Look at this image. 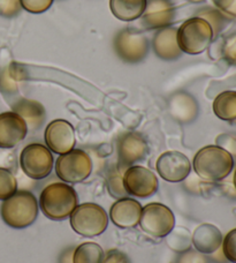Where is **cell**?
<instances>
[{"label":"cell","instance_id":"cell-1","mask_svg":"<svg viewBox=\"0 0 236 263\" xmlns=\"http://www.w3.org/2000/svg\"><path fill=\"white\" fill-rule=\"evenodd\" d=\"M193 171L207 182H218L227 178L234 167L233 155L220 145H206L198 150L192 161Z\"/></svg>","mask_w":236,"mask_h":263},{"label":"cell","instance_id":"cell-2","mask_svg":"<svg viewBox=\"0 0 236 263\" xmlns=\"http://www.w3.org/2000/svg\"><path fill=\"white\" fill-rule=\"evenodd\" d=\"M77 194L72 186L65 182H53L46 186L40 197V208L45 217L64 220L77 206Z\"/></svg>","mask_w":236,"mask_h":263},{"label":"cell","instance_id":"cell-3","mask_svg":"<svg viewBox=\"0 0 236 263\" xmlns=\"http://www.w3.org/2000/svg\"><path fill=\"white\" fill-rule=\"evenodd\" d=\"M0 216L8 227L26 229L37 219L38 202L31 192L16 191L12 196L4 200L0 206Z\"/></svg>","mask_w":236,"mask_h":263},{"label":"cell","instance_id":"cell-4","mask_svg":"<svg viewBox=\"0 0 236 263\" xmlns=\"http://www.w3.org/2000/svg\"><path fill=\"white\" fill-rule=\"evenodd\" d=\"M176 40L182 53L197 55L209 49L214 36L209 22L202 17L193 16L178 28Z\"/></svg>","mask_w":236,"mask_h":263},{"label":"cell","instance_id":"cell-5","mask_svg":"<svg viewBox=\"0 0 236 263\" xmlns=\"http://www.w3.org/2000/svg\"><path fill=\"white\" fill-rule=\"evenodd\" d=\"M70 217V227L80 236L93 238L101 236L108 227V216L105 209L96 203H82L74 209Z\"/></svg>","mask_w":236,"mask_h":263},{"label":"cell","instance_id":"cell-6","mask_svg":"<svg viewBox=\"0 0 236 263\" xmlns=\"http://www.w3.org/2000/svg\"><path fill=\"white\" fill-rule=\"evenodd\" d=\"M92 161L81 149H73L60 155L55 162V173L59 179L69 184H77L91 175Z\"/></svg>","mask_w":236,"mask_h":263},{"label":"cell","instance_id":"cell-7","mask_svg":"<svg viewBox=\"0 0 236 263\" xmlns=\"http://www.w3.org/2000/svg\"><path fill=\"white\" fill-rule=\"evenodd\" d=\"M113 48L117 57L127 64H139L149 52V41L143 32L135 29H122L114 37Z\"/></svg>","mask_w":236,"mask_h":263},{"label":"cell","instance_id":"cell-8","mask_svg":"<svg viewBox=\"0 0 236 263\" xmlns=\"http://www.w3.org/2000/svg\"><path fill=\"white\" fill-rule=\"evenodd\" d=\"M53 155L46 145L30 143L26 145L20 155L22 171L31 179H44L53 170Z\"/></svg>","mask_w":236,"mask_h":263},{"label":"cell","instance_id":"cell-9","mask_svg":"<svg viewBox=\"0 0 236 263\" xmlns=\"http://www.w3.org/2000/svg\"><path fill=\"white\" fill-rule=\"evenodd\" d=\"M140 227L153 238H165L175 228L173 211L163 203H149L142 209Z\"/></svg>","mask_w":236,"mask_h":263},{"label":"cell","instance_id":"cell-10","mask_svg":"<svg viewBox=\"0 0 236 263\" xmlns=\"http://www.w3.org/2000/svg\"><path fill=\"white\" fill-rule=\"evenodd\" d=\"M124 186L127 193L139 199L152 196L158 191V179L148 167L133 165L126 168L124 173Z\"/></svg>","mask_w":236,"mask_h":263},{"label":"cell","instance_id":"cell-11","mask_svg":"<svg viewBox=\"0 0 236 263\" xmlns=\"http://www.w3.org/2000/svg\"><path fill=\"white\" fill-rule=\"evenodd\" d=\"M148 153V142L143 135L136 132H127L116 140L117 165L122 168H128L143 161Z\"/></svg>","mask_w":236,"mask_h":263},{"label":"cell","instance_id":"cell-12","mask_svg":"<svg viewBox=\"0 0 236 263\" xmlns=\"http://www.w3.org/2000/svg\"><path fill=\"white\" fill-rule=\"evenodd\" d=\"M155 170L164 180L180 182L190 175L191 164L185 154L180 152H166L158 157Z\"/></svg>","mask_w":236,"mask_h":263},{"label":"cell","instance_id":"cell-13","mask_svg":"<svg viewBox=\"0 0 236 263\" xmlns=\"http://www.w3.org/2000/svg\"><path fill=\"white\" fill-rule=\"evenodd\" d=\"M46 147L54 154L63 155L73 150L76 143L73 125L67 120L55 119L45 128Z\"/></svg>","mask_w":236,"mask_h":263},{"label":"cell","instance_id":"cell-14","mask_svg":"<svg viewBox=\"0 0 236 263\" xmlns=\"http://www.w3.org/2000/svg\"><path fill=\"white\" fill-rule=\"evenodd\" d=\"M28 134V126L22 117L13 111L0 114V148L11 149L22 142Z\"/></svg>","mask_w":236,"mask_h":263},{"label":"cell","instance_id":"cell-15","mask_svg":"<svg viewBox=\"0 0 236 263\" xmlns=\"http://www.w3.org/2000/svg\"><path fill=\"white\" fill-rule=\"evenodd\" d=\"M175 9L169 0H148L142 15V25L145 29H162L171 25Z\"/></svg>","mask_w":236,"mask_h":263},{"label":"cell","instance_id":"cell-16","mask_svg":"<svg viewBox=\"0 0 236 263\" xmlns=\"http://www.w3.org/2000/svg\"><path fill=\"white\" fill-rule=\"evenodd\" d=\"M142 205L139 201L126 196L117 200L111 206L110 218L113 224L121 229L137 227L142 215Z\"/></svg>","mask_w":236,"mask_h":263},{"label":"cell","instance_id":"cell-17","mask_svg":"<svg viewBox=\"0 0 236 263\" xmlns=\"http://www.w3.org/2000/svg\"><path fill=\"white\" fill-rule=\"evenodd\" d=\"M178 28L175 27H164L158 29L152 40L153 52L158 58L172 62L180 58L182 55V51L178 45Z\"/></svg>","mask_w":236,"mask_h":263},{"label":"cell","instance_id":"cell-18","mask_svg":"<svg viewBox=\"0 0 236 263\" xmlns=\"http://www.w3.org/2000/svg\"><path fill=\"white\" fill-rule=\"evenodd\" d=\"M169 114L180 124H190L200 114V106L195 97L187 91L173 93L168 102Z\"/></svg>","mask_w":236,"mask_h":263},{"label":"cell","instance_id":"cell-19","mask_svg":"<svg viewBox=\"0 0 236 263\" xmlns=\"http://www.w3.org/2000/svg\"><path fill=\"white\" fill-rule=\"evenodd\" d=\"M223 234L213 224L204 223L197 227L191 236V242L195 250L203 254H212L218 251L223 243Z\"/></svg>","mask_w":236,"mask_h":263},{"label":"cell","instance_id":"cell-20","mask_svg":"<svg viewBox=\"0 0 236 263\" xmlns=\"http://www.w3.org/2000/svg\"><path fill=\"white\" fill-rule=\"evenodd\" d=\"M13 112H15L23 120L26 121L28 129H38L41 126L44 124L46 118L45 107L43 104L35 100H29V98H20L15 101L12 105Z\"/></svg>","mask_w":236,"mask_h":263},{"label":"cell","instance_id":"cell-21","mask_svg":"<svg viewBox=\"0 0 236 263\" xmlns=\"http://www.w3.org/2000/svg\"><path fill=\"white\" fill-rule=\"evenodd\" d=\"M148 0H110V9L117 20H137L145 11Z\"/></svg>","mask_w":236,"mask_h":263},{"label":"cell","instance_id":"cell-22","mask_svg":"<svg viewBox=\"0 0 236 263\" xmlns=\"http://www.w3.org/2000/svg\"><path fill=\"white\" fill-rule=\"evenodd\" d=\"M26 73L20 65L9 63L0 69V91L5 96H14L18 91V83L25 80Z\"/></svg>","mask_w":236,"mask_h":263},{"label":"cell","instance_id":"cell-23","mask_svg":"<svg viewBox=\"0 0 236 263\" xmlns=\"http://www.w3.org/2000/svg\"><path fill=\"white\" fill-rule=\"evenodd\" d=\"M212 109L220 120L234 123L236 120V91L226 90L220 92L214 98Z\"/></svg>","mask_w":236,"mask_h":263},{"label":"cell","instance_id":"cell-24","mask_svg":"<svg viewBox=\"0 0 236 263\" xmlns=\"http://www.w3.org/2000/svg\"><path fill=\"white\" fill-rule=\"evenodd\" d=\"M103 248L96 242H83L75 247L73 254L74 263H103Z\"/></svg>","mask_w":236,"mask_h":263},{"label":"cell","instance_id":"cell-25","mask_svg":"<svg viewBox=\"0 0 236 263\" xmlns=\"http://www.w3.org/2000/svg\"><path fill=\"white\" fill-rule=\"evenodd\" d=\"M196 16L204 18L205 21L209 22L212 30H213L214 39L218 37L220 32L225 29L228 22V17H226L223 13L213 7H203L197 12Z\"/></svg>","mask_w":236,"mask_h":263},{"label":"cell","instance_id":"cell-26","mask_svg":"<svg viewBox=\"0 0 236 263\" xmlns=\"http://www.w3.org/2000/svg\"><path fill=\"white\" fill-rule=\"evenodd\" d=\"M167 245L173 251L182 253L188 251L191 246V234L185 228H174L167 236Z\"/></svg>","mask_w":236,"mask_h":263},{"label":"cell","instance_id":"cell-27","mask_svg":"<svg viewBox=\"0 0 236 263\" xmlns=\"http://www.w3.org/2000/svg\"><path fill=\"white\" fill-rule=\"evenodd\" d=\"M125 171L126 168H122L117 165V167L110 171L107 176V191L110 195L116 200L122 199V197H126L128 195V193L125 190L124 179H122Z\"/></svg>","mask_w":236,"mask_h":263},{"label":"cell","instance_id":"cell-28","mask_svg":"<svg viewBox=\"0 0 236 263\" xmlns=\"http://www.w3.org/2000/svg\"><path fill=\"white\" fill-rule=\"evenodd\" d=\"M17 180L7 168L0 167V200L4 201L15 193Z\"/></svg>","mask_w":236,"mask_h":263},{"label":"cell","instance_id":"cell-29","mask_svg":"<svg viewBox=\"0 0 236 263\" xmlns=\"http://www.w3.org/2000/svg\"><path fill=\"white\" fill-rule=\"evenodd\" d=\"M220 53L229 65L236 66V32L228 35L223 41L220 48Z\"/></svg>","mask_w":236,"mask_h":263},{"label":"cell","instance_id":"cell-30","mask_svg":"<svg viewBox=\"0 0 236 263\" xmlns=\"http://www.w3.org/2000/svg\"><path fill=\"white\" fill-rule=\"evenodd\" d=\"M221 250H223L226 260L236 263V229H233L226 234L221 243Z\"/></svg>","mask_w":236,"mask_h":263},{"label":"cell","instance_id":"cell-31","mask_svg":"<svg viewBox=\"0 0 236 263\" xmlns=\"http://www.w3.org/2000/svg\"><path fill=\"white\" fill-rule=\"evenodd\" d=\"M54 0H20L21 6L27 12L32 14H41L49 9Z\"/></svg>","mask_w":236,"mask_h":263},{"label":"cell","instance_id":"cell-32","mask_svg":"<svg viewBox=\"0 0 236 263\" xmlns=\"http://www.w3.org/2000/svg\"><path fill=\"white\" fill-rule=\"evenodd\" d=\"M20 0H0V15L4 17H14L21 12Z\"/></svg>","mask_w":236,"mask_h":263},{"label":"cell","instance_id":"cell-33","mask_svg":"<svg viewBox=\"0 0 236 263\" xmlns=\"http://www.w3.org/2000/svg\"><path fill=\"white\" fill-rule=\"evenodd\" d=\"M178 263H209V259L203 253L189 248L188 251L181 253Z\"/></svg>","mask_w":236,"mask_h":263},{"label":"cell","instance_id":"cell-34","mask_svg":"<svg viewBox=\"0 0 236 263\" xmlns=\"http://www.w3.org/2000/svg\"><path fill=\"white\" fill-rule=\"evenodd\" d=\"M215 8L228 18H236V0H213Z\"/></svg>","mask_w":236,"mask_h":263},{"label":"cell","instance_id":"cell-35","mask_svg":"<svg viewBox=\"0 0 236 263\" xmlns=\"http://www.w3.org/2000/svg\"><path fill=\"white\" fill-rule=\"evenodd\" d=\"M103 263H131L129 256L119 250H111L104 255Z\"/></svg>","mask_w":236,"mask_h":263},{"label":"cell","instance_id":"cell-36","mask_svg":"<svg viewBox=\"0 0 236 263\" xmlns=\"http://www.w3.org/2000/svg\"><path fill=\"white\" fill-rule=\"evenodd\" d=\"M75 247H68L61 253L59 256V263H74L73 262V254Z\"/></svg>","mask_w":236,"mask_h":263},{"label":"cell","instance_id":"cell-37","mask_svg":"<svg viewBox=\"0 0 236 263\" xmlns=\"http://www.w3.org/2000/svg\"><path fill=\"white\" fill-rule=\"evenodd\" d=\"M210 255H212V259H213V261L217 263H225L226 261H227L224 255L223 250H221V247L218 251H215L214 253H212V254H210Z\"/></svg>","mask_w":236,"mask_h":263},{"label":"cell","instance_id":"cell-38","mask_svg":"<svg viewBox=\"0 0 236 263\" xmlns=\"http://www.w3.org/2000/svg\"><path fill=\"white\" fill-rule=\"evenodd\" d=\"M187 2H189V3H193V4H200V3L205 2V0H187Z\"/></svg>","mask_w":236,"mask_h":263},{"label":"cell","instance_id":"cell-39","mask_svg":"<svg viewBox=\"0 0 236 263\" xmlns=\"http://www.w3.org/2000/svg\"><path fill=\"white\" fill-rule=\"evenodd\" d=\"M233 184H234V189L236 191V170L234 172V178H233Z\"/></svg>","mask_w":236,"mask_h":263}]
</instances>
